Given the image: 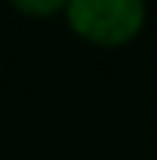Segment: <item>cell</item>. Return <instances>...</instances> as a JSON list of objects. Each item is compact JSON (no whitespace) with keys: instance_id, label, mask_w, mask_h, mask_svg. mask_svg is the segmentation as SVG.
<instances>
[{"instance_id":"1","label":"cell","mask_w":157,"mask_h":160,"mask_svg":"<svg viewBox=\"0 0 157 160\" xmlns=\"http://www.w3.org/2000/svg\"><path fill=\"white\" fill-rule=\"evenodd\" d=\"M65 19L89 43L123 46L145 25V0H71Z\"/></svg>"},{"instance_id":"2","label":"cell","mask_w":157,"mask_h":160,"mask_svg":"<svg viewBox=\"0 0 157 160\" xmlns=\"http://www.w3.org/2000/svg\"><path fill=\"white\" fill-rule=\"evenodd\" d=\"M71 0H9V6H16L22 16H34V19H49L56 12H65Z\"/></svg>"}]
</instances>
